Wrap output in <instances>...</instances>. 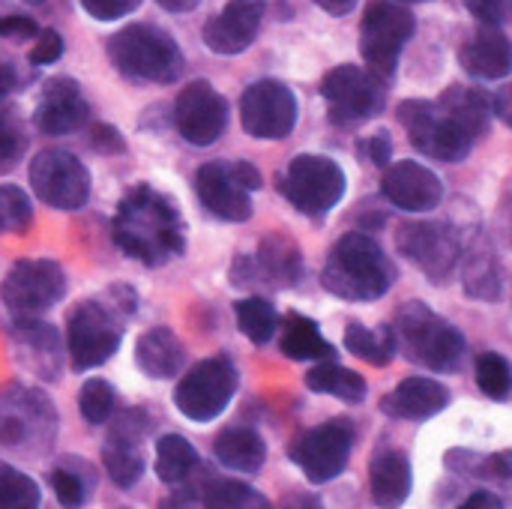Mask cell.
I'll use <instances>...</instances> for the list:
<instances>
[{
    "label": "cell",
    "instance_id": "1",
    "mask_svg": "<svg viewBox=\"0 0 512 509\" xmlns=\"http://www.w3.org/2000/svg\"><path fill=\"white\" fill-rule=\"evenodd\" d=\"M114 240L129 258L147 267H162L186 246L180 210L153 186H135L117 207Z\"/></svg>",
    "mask_w": 512,
    "mask_h": 509
},
{
    "label": "cell",
    "instance_id": "2",
    "mask_svg": "<svg viewBox=\"0 0 512 509\" xmlns=\"http://www.w3.org/2000/svg\"><path fill=\"white\" fill-rule=\"evenodd\" d=\"M396 270L384 249L360 231L345 234L327 258L324 267V288L342 300H378L390 291Z\"/></svg>",
    "mask_w": 512,
    "mask_h": 509
},
{
    "label": "cell",
    "instance_id": "3",
    "mask_svg": "<svg viewBox=\"0 0 512 509\" xmlns=\"http://www.w3.org/2000/svg\"><path fill=\"white\" fill-rule=\"evenodd\" d=\"M393 333L402 354L429 372H453L465 357V336L420 300L399 309Z\"/></svg>",
    "mask_w": 512,
    "mask_h": 509
},
{
    "label": "cell",
    "instance_id": "4",
    "mask_svg": "<svg viewBox=\"0 0 512 509\" xmlns=\"http://www.w3.org/2000/svg\"><path fill=\"white\" fill-rule=\"evenodd\" d=\"M114 69L132 81L171 84L183 72V51L171 33L156 24H129L108 39Z\"/></svg>",
    "mask_w": 512,
    "mask_h": 509
},
{
    "label": "cell",
    "instance_id": "5",
    "mask_svg": "<svg viewBox=\"0 0 512 509\" xmlns=\"http://www.w3.org/2000/svg\"><path fill=\"white\" fill-rule=\"evenodd\" d=\"M414 15L393 0H372L360 24V54L366 69L381 81L396 72L399 54L414 36Z\"/></svg>",
    "mask_w": 512,
    "mask_h": 509
},
{
    "label": "cell",
    "instance_id": "6",
    "mask_svg": "<svg viewBox=\"0 0 512 509\" xmlns=\"http://www.w3.org/2000/svg\"><path fill=\"white\" fill-rule=\"evenodd\" d=\"M66 294V276L57 261L48 258H24L12 264L0 285V297L6 312L15 321L39 318L51 306H57Z\"/></svg>",
    "mask_w": 512,
    "mask_h": 509
},
{
    "label": "cell",
    "instance_id": "7",
    "mask_svg": "<svg viewBox=\"0 0 512 509\" xmlns=\"http://www.w3.org/2000/svg\"><path fill=\"white\" fill-rule=\"evenodd\" d=\"M237 393V369L228 357H210L195 363L174 390L177 411L192 423L216 420Z\"/></svg>",
    "mask_w": 512,
    "mask_h": 509
},
{
    "label": "cell",
    "instance_id": "8",
    "mask_svg": "<svg viewBox=\"0 0 512 509\" xmlns=\"http://www.w3.org/2000/svg\"><path fill=\"white\" fill-rule=\"evenodd\" d=\"M57 432L51 402L27 387H9L0 396V444L9 450H45Z\"/></svg>",
    "mask_w": 512,
    "mask_h": 509
},
{
    "label": "cell",
    "instance_id": "9",
    "mask_svg": "<svg viewBox=\"0 0 512 509\" xmlns=\"http://www.w3.org/2000/svg\"><path fill=\"white\" fill-rule=\"evenodd\" d=\"M123 327L114 312L96 300H84L69 312L66 321V348L75 372H87L102 366L120 348Z\"/></svg>",
    "mask_w": 512,
    "mask_h": 509
},
{
    "label": "cell",
    "instance_id": "10",
    "mask_svg": "<svg viewBox=\"0 0 512 509\" xmlns=\"http://www.w3.org/2000/svg\"><path fill=\"white\" fill-rule=\"evenodd\" d=\"M399 123L408 129L411 144L429 156V159H441V162H462L471 147L474 138L456 126L438 102H426V99H408L399 105Z\"/></svg>",
    "mask_w": 512,
    "mask_h": 509
},
{
    "label": "cell",
    "instance_id": "11",
    "mask_svg": "<svg viewBox=\"0 0 512 509\" xmlns=\"http://www.w3.org/2000/svg\"><path fill=\"white\" fill-rule=\"evenodd\" d=\"M282 192L300 213L324 216L345 195V171L327 156L303 153L288 165Z\"/></svg>",
    "mask_w": 512,
    "mask_h": 509
},
{
    "label": "cell",
    "instance_id": "12",
    "mask_svg": "<svg viewBox=\"0 0 512 509\" xmlns=\"http://www.w3.org/2000/svg\"><path fill=\"white\" fill-rule=\"evenodd\" d=\"M36 198L54 210H81L90 198V171L69 150H42L30 162Z\"/></svg>",
    "mask_w": 512,
    "mask_h": 509
},
{
    "label": "cell",
    "instance_id": "13",
    "mask_svg": "<svg viewBox=\"0 0 512 509\" xmlns=\"http://www.w3.org/2000/svg\"><path fill=\"white\" fill-rule=\"evenodd\" d=\"M321 93L330 105V120L342 126L372 120L384 108V99H387L384 81L354 63L330 69L321 84Z\"/></svg>",
    "mask_w": 512,
    "mask_h": 509
},
{
    "label": "cell",
    "instance_id": "14",
    "mask_svg": "<svg viewBox=\"0 0 512 509\" xmlns=\"http://www.w3.org/2000/svg\"><path fill=\"white\" fill-rule=\"evenodd\" d=\"M351 447H354V426L348 420H330L294 441L291 462L306 474L309 483L324 486L348 468Z\"/></svg>",
    "mask_w": 512,
    "mask_h": 509
},
{
    "label": "cell",
    "instance_id": "15",
    "mask_svg": "<svg viewBox=\"0 0 512 509\" xmlns=\"http://www.w3.org/2000/svg\"><path fill=\"white\" fill-rule=\"evenodd\" d=\"M240 123L252 138L261 141L288 138L297 126V99L276 78L255 81L240 99Z\"/></svg>",
    "mask_w": 512,
    "mask_h": 509
},
{
    "label": "cell",
    "instance_id": "16",
    "mask_svg": "<svg viewBox=\"0 0 512 509\" xmlns=\"http://www.w3.org/2000/svg\"><path fill=\"white\" fill-rule=\"evenodd\" d=\"M174 123L189 144L210 147L228 126V102L210 81H192L174 102Z\"/></svg>",
    "mask_w": 512,
    "mask_h": 509
},
{
    "label": "cell",
    "instance_id": "17",
    "mask_svg": "<svg viewBox=\"0 0 512 509\" xmlns=\"http://www.w3.org/2000/svg\"><path fill=\"white\" fill-rule=\"evenodd\" d=\"M147 432H150V417L141 408H132L114 417L108 438L102 444V465L117 489H132L144 477L141 441Z\"/></svg>",
    "mask_w": 512,
    "mask_h": 509
},
{
    "label": "cell",
    "instance_id": "18",
    "mask_svg": "<svg viewBox=\"0 0 512 509\" xmlns=\"http://www.w3.org/2000/svg\"><path fill=\"white\" fill-rule=\"evenodd\" d=\"M399 252L414 261L432 282H444L459 264V237L444 222H408L396 234Z\"/></svg>",
    "mask_w": 512,
    "mask_h": 509
},
{
    "label": "cell",
    "instance_id": "19",
    "mask_svg": "<svg viewBox=\"0 0 512 509\" xmlns=\"http://www.w3.org/2000/svg\"><path fill=\"white\" fill-rule=\"evenodd\" d=\"M303 261H300V249L291 237L285 234H270L267 240H261L258 255L255 258H237L234 261V285H273V288H285L294 285L300 279Z\"/></svg>",
    "mask_w": 512,
    "mask_h": 509
},
{
    "label": "cell",
    "instance_id": "20",
    "mask_svg": "<svg viewBox=\"0 0 512 509\" xmlns=\"http://www.w3.org/2000/svg\"><path fill=\"white\" fill-rule=\"evenodd\" d=\"M381 192L387 195V201L393 207H399L405 213H429L441 204L444 183L432 168L405 159L384 171Z\"/></svg>",
    "mask_w": 512,
    "mask_h": 509
},
{
    "label": "cell",
    "instance_id": "21",
    "mask_svg": "<svg viewBox=\"0 0 512 509\" xmlns=\"http://www.w3.org/2000/svg\"><path fill=\"white\" fill-rule=\"evenodd\" d=\"M264 21V0H231L204 24V45L213 54H240L252 45Z\"/></svg>",
    "mask_w": 512,
    "mask_h": 509
},
{
    "label": "cell",
    "instance_id": "22",
    "mask_svg": "<svg viewBox=\"0 0 512 509\" xmlns=\"http://www.w3.org/2000/svg\"><path fill=\"white\" fill-rule=\"evenodd\" d=\"M195 189L201 204L225 222H246L252 216V198L237 183L231 165L225 162H207L195 174Z\"/></svg>",
    "mask_w": 512,
    "mask_h": 509
},
{
    "label": "cell",
    "instance_id": "23",
    "mask_svg": "<svg viewBox=\"0 0 512 509\" xmlns=\"http://www.w3.org/2000/svg\"><path fill=\"white\" fill-rule=\"evenodd\" d=\"M90 117V105L72 78H51L36 105V126L45 135H69Z\"/></svg>",
    "mask_w": 512,
    "mask_h": 509
},
{
    "label": "cell",
    "instance_id": "24",
    "mask_svg": "<svg viewBox=\"0 0 512 509\" xmlns=\"http://www.w3.org/2000/svg\"><path fill=\"white\" fill-rule=\"evenodd\" d=\"M12 345H15L18 363L27 372H33L42 381L60 378V336L51 324H42L36 318L15 321Z\"/></svg>",
    "mask_w": 512,
    "mask_h": 509
},
{
    "label": "cell",
    "instance_id": "25",
    "mask_svg": "<svg viewBox=\"0 0 512 509\" xmlns=\"http://www.w3.org/2000/svg\"><path fill=\"white\" fill-rule=\"evenodd\" d=\"M459 60L468 75L480 81H501L512 72V42L498 27H483L468 36Z\"/></svg>",
    "mask_w": 512,
    "mask_h": 509
},
{
    "label": "cell",
    "instance_id": "26",
    "mask_svg": "<svg viewBox=\"0 0 512 509\" xmlns=\"http://www.w3.org/2000/svg\"><path fill=\"white\" fill-rule=\"evenodd\" d=\"M450 405V390L435 378H408L381 399V411L396 420H429Z\"/></svg>",
    "mask_w": 512,
    "mask_h": 509
},
{
    "label": "cell",
    "instance_id": "27",
    "mask_svg": "<svg viewBox=\"0 0 512 509\" xmlns=\"http://www.w3.org/2000/svg\"><path fill=\"white\" fill-rule=\"evenodd\" d=\"M369 486H372V501L381 509L405 507V501L411 498V486H414L408 456L393 447L378 450L369 465Z\"/></svg>",
    "mask_w": 512,
    "mask_h": 509
},
{
    "label": "cell",
    "instance_id": "28",
    "mask_svg": "<svg viewBox=\"0 0 512 509\" xmlns=\"http://www.w3.org/2000/svg\"><path fill=\"white\" fill-rule=\"evenodd\" d=\"M183 360H186L183 342L168 327L147 330L138 339V345H135V363H138V369L147 378H156V381L174 378L183 369Z\"/></svg>",
    "mask_w": 512,
    "mask_h": 509
},
{
    "label": "cell",
    "instance_id": "29",
    "mask_svg": "<svg viewBox=\"0 0 512 509\" xmlns=\"http://www.w3.org/2000/svg\"><path fill=\"white\" fill-rule=\"evenodd\" d=\"M438 105L474 141L489 129V120L495 114V99L486 90H480V87H447L441 93Z\"/></svg>",
    "mask_w": 512,
    "mask_h": 509
},
{
    "label": "cell",
    "instance_id": "30",
    "mask_svg": "<svg viewBox=\"0 0 512 509\" xmlns=\"http://www.w3.org/2000/svg\"><path fill=\"white\" fill-rule=\"evenodd\" d=\"M213 456L228 468L240 474H258L267 459L264 438L249 426H228L213 441Z\"/></svg>",
    "mask_w": 512,
    "mask_h": 509
},
{
    "label": "cell",
    "instance_id": "31",
    "mask_svg": "<svg viewBox=\"0 0 512 509\" xmlns=\"http://www.w3.org/2000/svg\"><path fill=\"white\" fill-rule=\"evenodd\" d=\"M282 354L288 360H300V363L330 360L333 345L321 336V330H318V324L312 318L291 312L285 318V327H282Z\"/></svg>",
    "mask_w": 512,
    "mask_h": 509
},
{
    "label": "cell",
    "instance_id": "32",
    "mask_svg": "<svg viewBox=\"0 0 512 509\" xmlns=\"http://www.w3.org/2000/svg\"><path fill=\"white\" fill-rule=\"evenodd\" d=\"M306 387L315 390V393H327V396H336L348 405H357L366 399V381L363 375H357L354 369H345L339 363H318L309 375H306Z\"/></svg>",
    "mask_w": 512,
    "mask_h": 509
},
{
    "label": "cell",
    "instance_id": "33",
    "mask_svg": "<svg viewBox=\"0 0 512 509\" xmlns=\"http://www.w3.org/2000/svg\"><path fill=\"white\" fill-rule=\"evenodd\" d=\"M198 468V453L183 435H165L156 444V477L168 486L186 483Z\"/></svg>",
    "mask_w": 512,
    "mask_h": 509
},
{
    "label": "cell",
    "instance_id": "34",
    "mask_svg": "<svg viewBox=\"0 0 512 509\" xmlns=\"http://www.w3.org/2000/svg\"><path fill=\"white\" fill-rule=\"evenodd\" d=\"M345 348L366 360L369 366H390L393 354H396V333L390 327H381V330H369L363 324H348L345 330Z\"/></svg>",
    "mask_w": 512,
    "mask_h": 509
},
{
    "label": "cell",
    "instance_id": "35",
    "mask_svg": "<svg viewBox=\"0 0 512 509\" xmlns=\"http://www.w3.org/2000/svg\"><path fill=\"white\" fill-rule=\"evenodd\" d=\"M234 318L240 333L252 342V345H267L279 327V315L273 309V303L267 297H246L234 303Z\"/></svg>",
    "mask_w": 512,
    "mask_h": 509
},
{
    "label": "cell",
    "instance_id": "36",
    "mask_svg": "<svg viewBox=\"0 0 512 509\" xmlns=\"http://www.w3.org/2000/svg\"><path fill=\"white\" fill-rule=\"evenodd\" d=\"M501 267L492 249H474L465 264V291L477 300H498L501 297Z\"/></svg>",
    "mask_w": 512,
    "mask_h": 509
},
{
    "label": "cell",
    "instance_id": "37",
    "mask_svg": "<svg viewBox=\"0 0 512 509\" xmlns=\"http://www.w3.org/2000/svg\"><path fill=\"white\" fill-rule=\"evenodd\" d=\"M204 509H273V504L240 480H213L204 489Z\"/></svg>",
    "mask_w": 512,
    "mask_h": 509
},
{
    "label": "cell",
    "instance_id": "38",
    "mask_svg": "<svg viewBox=\"0 0 512 509\" xmlns=\"http://www.w3.org/2000/svg\"><path fill=\"white\" fill-rule=\"evenodd\" d=\"M42 495L33 477L0 462V509H39Z\"/></svg>",
    "mask_w": 512,
    "mask_h": 509
},
{
    "label": "cell",
    "instance_id": "39",
    "mask_svg": "<svg viewBox=\"0 0 512 509\" xmlns=\"http://www.w3.org/2000/svg\"><path fill=\"white\" fill-rule=\"evenodd\" d=\"M117 408V393L108 381L102 378H90L81 393H78V411L90 426H105L114 417Z\"/></svg>",
    "mask_w": 512,
    "mask_h": 509
},
{
    "label": "cell",
    "instance_id": "40",
    "mask_svg": "<svg viewBox=\"0 0 512 509\" xmlns=\"http://www.w3.org/2000/svg\"><path fill=\"white\" fill-rule=\"evenodd\" d=\"M33 222V204L21 186L3 183L0 186V237L3 234H24Z\"/></svg>",
    "mask_w": 512,
    "mask_h": 509
},
{
    "label": "cell",
    "instance_id": "41",
    "mask_svg": "<svg viewBox=\"0 0 512 509\" xmlns=\"http://www.w3.org/2000/svg\"><path fill=\"white\" fill-rule=\"evenodd\" d=\"M477 384H480V390H483L486 396H492V399H507L512 390L510 363H507L501 354H495V351L483 354V357L477 360Z\"/></svg>",
    "mask_w": 512,
    "mask_h": 509
},
{
    "label": "cell",
    "instance_id": "42",
    "mask_svg": "<svg viewBox=\"0 0 512 509\" xmlns=\"http://www.w3.org/2000/svg\"><path fill=\"white\" fill-rule=\"evenodd\" d=\"M51 489L63 509H81L87 501V483L81 480L78 471H69L63 465L51 471Z\"/></svg>",
    "mask_w": 512,
    "mask_h": 509
},
{
    "label": "cell",
    "instance_id": "43",
    "mask_svg": "<svg viewBox=\"0 0 512 509\" xmlns=\"http://www.w3.org/2000/svg\"><path fill=\"white\" fill-rule=\"evenodd\" d=\"M24 150V135L15 123V117H9L6 111H0V171L12 168L15 159Z\"/></svg>",
    "mask_w": 512,
    "mask_h": 509
},
{
    "label": "cell",
    "instance_id": "44",
    "mask_svg": "<svg viewBox=\"0 0 512 509\" xmlns=\"http://www.w3.org/2000/svg\"><path fill=\"white\" fill-rule=\"evenodd\" d=\"M465 9L489 27L512 24V0H462Z\"/></svg>",
    "mask_w": 512,
    "mask_h": 509
},
{
    "label": "cell",
    "instance_id": "45",
    "mask_svg": "<svg viewBox=\"0 0 512 509\" xmlns=\"http://www.w3.org/2000/svg\"><path fill=\"white\" fill-rule=\"evenodd\" d=\"M141 0H81V9L96 21H117L129 12H135Z\"/></svg>",
    "mask_w": 512,
    "mask_h": 509
},
{
    "label": "cell",
    "instance_id": "46",
    "mask_svg": "<svg viewBox=\"0 0 512 509\" xmlns=\"http://www.w3.org/2000/svg\"><path fill=\"white\" fill-rule=\"evenodd\" d=\"M60 54H63V36L57 30H39V36L30 48V63L48 66V63L60 60Z\"/></svg>",
    "mask_w": 512,
    "mask_h": 509
},
{
    "label": "cell",
    "instance_id": "47",
    "mask_svg": "<svg viewBox=\"0 0 512 509\" xmlns=\"http://www.w3.org/2000/svg\"><path fill=\"white\" fill-rule=\"evenodd\" d=\"M477 474L483 480H495V483H512V453H498L480 462Z\"/></svg>",
    "mask_w": 512,
    "mask_h": 509
},
{
    "label": "cell",
    "instance_id": "48",
    "mask_svg": "<svg viewBox=\"0 0 512 509\" xmlns=\"http://www.w3.org/2000/svg\"><path fill=\"white\" fill-rule=\"evenodd\" d=\"M90 144H93V150H99V153H123V150H126L123 135H120L114 126H108V123H96V126H93Z\"/></svg>",
    "mask_w": 512,
    "mask_h": 509
},
{
    "label": "cell",
    "instance_id": "49",
    "mask_svg": "<svg viewBox=\"0 0 512 509\" xmlns=\"http://www.w3.org/2000/svg\"><path fill=\"white\" fill-rule=\"evenodd\" d=\"M360 150L366 153V159H369L372 165L384 168V165L390 162V156H393V141H390L387 132H375V135H369V138L360 144Z\"/></svg>",
    "mask_w": 512,
    "mask_h": 509
},
{
    "label": "cell",
    "instance_id": "50",
    "mask_svg": "<svg viewBox=\"0 0 512 509\" xmlns=\"http://www.w3.org/2000/svg\"><path fill=\"white\" fill-rule=\"evenodd\" d=\"M0 36L21 42V39L39 36V27H36V21L27 18V15H6V18H0Z\"/></svg>",
    "mask_w": 512,
    "mask_h": 509
},
{
    "label": "cell",
    "instance_id": "51",
    "mask_svg": "<svg viewBox=\"0 0 512 509\" xmlns=\"http://www.w3.org/2000/svg\"><path fill=\"white\" fill-rule=\"evenodd\" d=\"M231 171H234L237 183H240L246 192L261 189V174H258V168H255V165H249V162H237V165H231Z\"/></svg>",
    "mask_w": 512,
    "mask_h": 509
},
{
    "label": "cell",
    "instance_id": "52",
    "mask_svg": "<svg viewBox=\"0 0 512 509\" xmlns=\"http://www.w3.org/2000/svg\"><path fill=\"white\" fill-rule=\"evenodd\" d=\"M459 509H507L504 507V501L498 498V495H492V492H474L465 504Z\"/></svg>",
    "mask_w": 512,
    "mask_h": 509
},
{
    "label": "cell",
    "instance_id": "53",
    "mask_svg": "<svg viewBox=\"0 0 512 509\" xmlns=\"http://www.w3.org/2000/svg\"><path fill=\"white\" fill-rule=\"evenodd\" d=\"M495 114H498L507 126H512V84L501 87V93L495 96Z\"/></svg>",
    "mask_w": 512,
    "mask_h": 509
},
{
    "label": "cell",
    "instance_id": "54",
    "mask_svg": "<svg viewBox=\"0 0 512 509\" xmlns=\"http://www.w3.org/2000/svg\"><path fill=\"white\" fill-rule=\"evenodd\" d=\"M312 3H318V6H321L324 12H330V15H348V12L357 9L360 0H312Z\"/></svg>",
    "mask_w": 512,
    "mask_h": 509
},
{
    "label": "cell",
    "instance_id": "55",
    "mask_svg": "<svg viewBox=\"0 0 512 509\" xmlns=\"http://www.w3.org/2000/svg\"><path fill=\"white\" fill-rule=\"evenodd\" d=\"M12 87H15V69H12L9 63L0 60V99H3Z\"/></svg>",
    "mask_w": 512,
    "mask_h": 509
},
{
    "label": "cell",
    "instance_id": "56",
    "mask_svg": "<svg viewBox=\"0 0 512 509\" xmlns=\"http://www.w3.org/2000/svg\"><path fill=\"white\" fill-rule=\"evenodd\" d=\"M162 9H168V12H189V9H195L201 0H156Z\"/></svg>",
    "mask_w": 512,
    "mask_h": 509
},
{
    "label": "cell",
    "instance_id": "57",
    "mask_svg": "<svg viewBox=\"0 0 512 509\" xmlns=\"http://www.w3.org/2000/svg\"><path fill=\"white\" fill-rule=\"evenodd\" d=\"M285 509H321V504L315 498H303V495H291L285 501Z\"/></svg>",
    "mask_w": 512,
    "mask_h": 509
},
{
    "label": "cell",
    "instance_id": "58",
    "mask_svg": "<svg viewBox=\"0 0 512 509\" xmlns=\"http://www.w3.org/2000/svg\"><path fill=\"white\" fill-rule=\"evenodd\" d=\"M27 3H42V0H27Z\"/></svg>",
    "mask_w": 512,
    "mask_h": 509
},
{
    "label": "cell",
    "instance_id": "59",
    "mask_svg": "<svg viewBox=\"0 0 512 509\" xmlns=\"http://www.w3.org/2000/svg\"><path fill=\"white\" fill-rule=\"evenodd\" d=\"M408 3H414V0H408Z\"/></svg>",
    "mask_w": 512,
    "mask_h": 509
}]
</instances>
